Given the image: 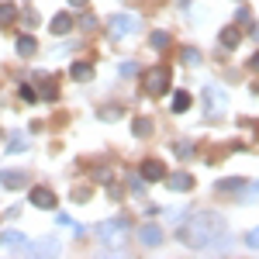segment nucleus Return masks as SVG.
<instances>
[{"mask_svg":"<svg viewBox=\"0 0 259 259\" xmlns=\"http://www.w3.org/2000/svg\"><path fill=\"white\" fill-rule=\"evenodd\" d=\"M135 73H139V66H135L132 59H124V62H121V76H135Z\"/></svg>","mask_w":259,"mask_h":259,"instance_id":"obj_29","label":"nucleus"},{"mask_svg":"<svg viewBox=\"0 0 259 259\" xmlns=\"http://www.w3.org/2000/svg\"><path fill=\"white\" fill-rule=\"evenodd\" d=\"M139 28H142L139 14H111V21H107V35H111L114 41L139 35Z\"/></svg>","mask_w":259,"mask_h":259,"instance_id":"obj_2","label":"nucleus"},{"mask_svg":"<svg viewBox=\"0 0 259 259\" xmlns=\"http://www.w3.org/2000/svg\"><path fill=\"white\" fill-rule=\"evenodd\" d=\"M139 173H142V180L156 183V180H166V173H169V169H166V166H162L159 159H145V162L139 166Z\"/></svg>","mask_w":259,"mask_h":259,"instance_id":"obj_9","label":"nucleus"},{"mask_svg":"<svg viewBox=\"0 0 259 259\" xmlns=\"http://www.w3.org/2000/svg\"><path fill=\"white\" fill-rule=\"evenodd\" d=\"M0 245H4V249H24L28 239H24L21 232H0Z\"/></svg>","mask_w":259,"mask_h":259,"instance_id":"obj_16","label":"nucleus"},{"mask_svg":"<svg viewBox=\"0 0 259 259\" xmlns=\"http://www.w3.org/2000/svg\"><path fill=\"white\" fill-rule=\"evenodd\" d=\"M142 87H145V94H152V97H159L169 90V66H152V69H145L142 73Z\"/></svg>","mask_w":259,"mask_h":259,"instance_id":"obj_3","label":"nucleus"},{"mask_svg":"<svg viewBox=\"0 0 259 259\" xmlns=\"http://www.w3.org/2000/svg\"><path fill=\"white\" fill-rule=\"evenodd\" d=\"M28 149V135L24 132H14L11 135V145H7V152H24Z\"/></svg>","mask_w":259,"mask_h":259,"instance_id":"obj_23","label":"nucleus"},{"mask_svg":"<svg viewBox=\"0 0 259 259\" xmlns=\"http://www.w3.org/2000/svg\"><path fill=\"white\" fill-rule=\"evenodd\" d=\"M35 52H38V41L31 38V35H21V38H18V56H21V59H31Z\"/></svg>","mask_w":259,"mask_h":259,"instance_id":"obj_17","label":"nucleus"},{"mask_svg":"<svg viewBox=\"0 0 259 259\" xmlns=\"http://www.w3.org/2000/svg\"><path fill=\"white\" fill-rule=\"evenodd\" d=\"M97 235H100V242H104V245H121V239L128 235V221H124V218L104 221V225L97 228Z\"/></svg>","mask_w":259,"mask_h":259,"instance_id":"obj_4","label":"nucleus"},{"mask_svg":"<svg viewBox=\"0 0 259 259\" xmlns=\"http://www.w3.org/2000/svg\"><path fill=\"white\" fill-rule=\"evenodd\" d=\"M249 35H252V38L259 41V21H256V24H252V28H249Z\"/></svg>","mask_w":259,"mask_h":259,"instance_id":"obj_37","label":"nucleus"},{"mask_svg":"<svg viewBox=\"0 0 259 259\" xmlns=\"http://www.w3.org/2000/svg\"><path fill=\"white\" fill-rule=\"evenodd\" d=\"M69 76H73L76 83L94 80V66H90V62H73V66H69Z\"/></svg>","mask_w":259,"mask_h":259,"instance_id":"obj_14","label":"nucleus"},{"mask_svg":"<svg viewBox=\"0 0 259 259\" xmlns=\"http://www.w3.org/2000/svg\"><path fill=\"white\" fill-rule=\"evenodd\" d=\"M162 239H166V232H162L159 225H139V242L142 245L156 249V245H162Z\"/></svg>","mask_w":259,"mask_h":259,"instance_id":"obj_7","label":"nucleus"},{"mask_svg":"<svg viewBox=\"0 0 259 259\" xmlns=\"http://www.w3.org/2000/svg\"><path fill=\"white\" fill-rule=\"evenodd\" d=\"M18 21V7L14 4H0V24L7 28V24H14Z\"/></svg>","mask_w":259,"mask_h":259,"instance_id":"obj_21","label":"nucleus"},{"mask_svg":"<svg viewBox=\"0 0 259 259\" xmlns=\"http://www.w3.org/2000/svg\"><path fill=\"white\" fill-rule=\"evenodd\" d=\"M128 190H132V194H145V180H139V177H128Z\"/></svg>","mask_w":259,"mask_h":259,"instance_id":"obj_28","label":"nucleus"},{"mask_svg":"<svg viewBox=\"0 0 259 259\" xmlns=\"http://www.w3.org/2000/svg\"><path fill=\"white\" fill-rule=\"evenodd\" d=\"M183 214H187V211H180V207H173V211H166V221H173V225H177V221H183Z\"/></svg>","mask_w":259,"mask_h":259,"instance_id":"obj_32","label":"nucleus"},{"mask_svg":"<svg viewBox=\"0 0 259 259\" xmlns=\"http://www.w3.org/2000/svg\"><path fill=\"white\" fill-rule=\"evenodd\" d=\"M56 221H59L62 228H73V221H69V214H56Z\"/></svg>","mask_w":259,"mask_h":259,"instance_id":"obj_35","label":"nucleus"},{"mask_svg":"<svg viewBox=\"0 0 259 259\" xmlns=\"http://www.w3.org/2000/svg\"><path fill=\"white\" fill-rule=\"evenodd\" d=\"M190 104H194L190 90H177V94H173V111H177V114H183V111H187Z\"/></svg>","mask_w":259,"mask_h":259,"instance_id":"obj_18","label":"nucleus"},{"mask_svg":"<svg viewBox=\"0 0 259 259\" xmlns=\"http://www.w3.org/2000/svg\"><path fill=\"white\" fill-rule=\"evenodd\" d=\"M204 114L207 118H221L225 114V107H228V97H225V90H218V87H204Z\"/></svg>","mask_w":259,"mask_h":259,"instance_id":"obj_5","label":"nucleus"},{"mask_svg":"<svg viewBox=\"0 0 259 259\" xmlns=\"http://www.w3.org/2000/svg\"><path fill=\"white\" fill-rule=\"evenodd\" d=\"M249 69H252V73H259V52L252 56V59H249Z\"/></svg>","mask_w":259,"mask_h":259,"instance_id":"obj_36","label":"nucleus"},{"mask_svg":"<svg viewBox=\"0 0 259 259\" xmlns=\"http://www.w3.org/2000/svg\"><path fill=\"white\" fill-rule=\"evenodd\" d=\"M90 0H69V7H87Z\"/></svg>","mask_w":259,"mask_h":259,"instance_id":"obj_38","label":"nucleus"},{"mask_svg":"<svg viewBox=\"0 0 259 259\" xmlns=\"http://www.w3.org/2000/svg\"><path fill=\"white\" fill-rule=\"evenodd\" d=\"M132 132H135L139 139L152 135V121H149V118H135V121H132Z\"/></svg>","mask_w":259,"mask_h":259,"instance_id":"obj_22","label":"nucleus"},{"mask_svg":"<svg viewBox=\"0 0 259 259\" xmlns=\"http://www.w3.org/2000/svg\"><path fill=\"white\" fill-rule=\"evenodd\" d=\"M218 235H225V218L214 214V211L194 214V218L183 225V232H180V239L187 242V245H194V249H207Z\"/></svg>","mask_w":259,"mask_h":259,"instance_id":"obj_1","label":"nucleus"},{"mask_svg":"<svg viewBox=\"0 0 259 259\" xmlns=\"http://www.w3.org/2000/svg\"><path fill=\"white\" fill-rule=\"evenodd\" d=\"M24 24H28V28H35V24H38V14H35V11H28V14H24Z\"/></svg>","mask_w":259,"mask_h":259,"instance_id":"obj_34","label":"nucleus"},{"mask_svg":"<svg viewBox=\"0 0 259 259\" xmlns=\"http://www.w3.org/2000/svg\"><path fill=\"white\" fill-rule=\"evenodd\" d=\"M245 245H249V249H259V228H252V232L245 235Z\"/></svg>","mask_w":259,"mask_h":259,"instance_id":"obj_31","label":"nucleus"},{"mask_svg":"<svg viewBox=\"0 0 259 259\" xmlns=\"http://www.w3.org/2000/svg\"><path fill=\"white\" fill-rule=\"evenodd\" d=\"M235 21H239V24H249V21H252L249 7H239V11H235Z\"/></svg>","mask_w":259,"mask_h":259,"instance_id":"obj_30","label":"nucleus"},{"mask_svg":"<svg viewBox=\"0 0 259 259\" xmlns=\"http://www.w3.org/2000/svg\"><path fill=\"white\" fill-rule=\"evenodd\" d=\"M38 80H41V94H38L41 100H56V97H59V83L52 80L49 73H38Z\"/></svg>","mask_w":259,"mask_h":259,"instance_id":"obj_13","label":"nucleus"},{"mask_svg":"<svg viewBox=\"0 0 259 259\" xmlns=\"http://www.w3.org/2000/svg\"><path fill=\"white\" fill-rule=\"evenodd\" d=\"M28 197H31V204H35V207H41V211H52V207H56V194H52L49 187H35Z\"/></svg>","mask_w":259,"mask_h":259,"instance_id":"obj_10","label":"nucleus"},{"mask_svg":"<svg viewBox=\"0 0 259 259\" xmlns=\"http://www.w3.org/2000/svg\"><path fill=\"white\" fill-rule=\"evenodd\" d=\"M190 187H194V173L177 169V173H169V177H166V190H173V194H187Z\"/></svg>","mask_w":259,"mask_h":259,"instance_id":"obj_6","label":"nucleus"},{"mask_svg":"<svg viewBox=\"0 0 259 259\" xmlns=\"http://www.w3.org/2000/svg\"><path fill=\"white\" fill-rule=\"evenodd\" d=\"M242 200H245V204H249V200H259V180H256V183H249V187L242 190Z\"/></svg>","mask_w":259,"mask_h":259,"instance_id":"obj_27","label":"nucleus"},{"mask_svg":"<svg viewBox=\"0 0 259 259\" xmlns=\"http://www.w3.org/2000/svg\"><path fill=\"white\" fill-rule=\"evenodd\" d=\"M24 252H35V256H56L59 252V239H41V242H28Z\"/></svg>","mask_w":259,"mask_h":259,"instance_id":"obj_12","label":"nucleus"},{"mask_svg":"<svg viewBox=\"0 0 259 259\" xmlns=\"http://www.w3.org/2000/svg\"><path fill=\"white\" fill-rule=\"evenodd\" d=\"M80 24H83V31H94V28H97V18L87 14V18H80Z\"/></svg>","mask_w":259,"mask_h":259,"instance_id":"obj_33","label":"nucleus"},{"mask_svg":"<svg viewBox=\"0 0 259 259\" xmlns=\"http://www.w3.org/2000/svg\"><path fill=\"white\" fill-rule=\"evenodd\" d=\"M0 183H4L7 190H21V187H28V173H24V169H4V173H0Z\"/></svg>","mask_w":259,"mask_h":259,"instance_id":"obj_11","label":"nucleus"},{"mask_svg":"<svg viewBox=\"0 0 259 259\" xmlns=\"http://www.w3.org/2000/svg\"><path fill=\"white\" fill-rule=\"evenodd\" d=\"M21 100H24V104H35V100H38V94H35L31 83H21Z\"/></svg>","mask_w":259,"mask_h":259,"instance_id":"obj_26","label":"nucleus"},{"mask_svg":"<svg viewBox=\"0 0 259 259\" xmlns=\"http://www.w3.org/2000/svg\"><path fill=\"white\" fill-rule=\"evenodd\" d=\"M180 62H183V66H200V52L194 45H183V49H180Z\"/></svg>","mask_w":259,"mask_h":259,"instance_id":"obj_20","label":"nucleus"},{"mask_svg":"<svg viewBox=\"0 0 259 259\" xmlns=\"http://www.w3.org/2000/svg\"><path fill=\"white\" fill-rule=\"evenodd\" d=\"M245 187H249V180L228 177V180H218V183H214V194H221V197H232V194H242Z\"/></svg>","mask_w":259,"mask_h":259,"instance_id":"obj_8","label":"nucleus"},{"mask_svg":"<svg viewBox=\"0 0 259 259\" xmlns=\"http://www.w3.org/2000/svg\"><path fill=\"white\" fill-rule=\"evenodd\" d=\"M49 28H52V35H69L73 31V18L69 14H56V18L49 21Z\"/></svg>","mask_w":259,"mask_h":259,"instance_id":"obj_15","label":"nucleus"},{"mask_svg":"<svg viewBox=\"0 0 259 259\" xmlns=\"http://www.w3.org/2000/svg\"><path fill=\"white\" fill-rule=\"evenodd\" d=\"M173 152H177V159H190V156H194V145H190V142H177Z\"/></svg>","mask_w":259,"mask_h":259,"instance_id":"obj_25","label":"nucleus"},{"mask_svg":"<svg viewBox=\"0 0 259 259\" xmlns=\"http://www.w3.org/2000/svg\"><path fill=\"white\" fill-rule=\"evenodd\" d=\"M239 41H242V31H239V28H235V24L221 31V45H225V49H235Z\"/></svg>","mask_w":259,"mask_h":259,"instance_id":"obj_19","label":"nucleus"},{"mask_svg":"<svg viewBox=\"0 0 259 259\" xmlns=\"http://www.w3.org/2000/svg\"><path fill=\"white\" fill-rule=\"evenodd\" d=\"M149 41H152L156 52H162V49H169V41H173V38H169V31H152V38H149Z\"/></svg>","mask_w":259,"mask_h":259,"instance_id":"obj_24","label":"nucleus"}]
</instances>
